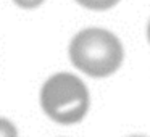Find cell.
I'll return each instance as SVG.
<instances>
[{"label":"cell","instance_id":"obj_1","mask_svg":"<svg viewBox=\"0 0 150 137\" xmlns=\"http://www.w3.org/2000/svg\"><path fill=\"white\" fill-rule=\"evenodd\" d=\"M123 47L111 32L98 28H89L76 34L69 44L73 65L92 78H105L120 68Z\"/></svg>","mask_w":150,"mask_h":137},{"label":"cell","instance_id":"obj_2","mask_svg":"<svg viewBox=\"0 0 150 137\" xmlns=\"http://www.w3.org/2000/svg\"><path fill=\"white\" fill-rule=\"evenodd\" d=\"M40 103L44 111L57 123H79L89 108L87 87L76 76L58 73L44 84L40 92Z\"/></svg>","mask_w":150,"mask_h":137},{"label":"cell","instance_id":"obj_3","mask_svg":"<svg viewBox=\"0 0 150 137\" xmlns=\"http://www.w3.org/2000/svg\"><path fill=\"white\" fill-rule=\"evenodd\" d=\"M76 2L91 10H108V8L115 7L120 0H76Z\"/></svg>","mask_w":150,"mask_h":137},{"label":"cell","instance_id":"obj_4","mask_svg":"<svg viewBox=\"0 0 150 137\" xmlns=\"http://www.w3.org/2000/svg\"><path fill=\"white\" fill-rule=\"evenodd\" d=\"M0 137H18L16 127L5 118H0Z\"/></svg>","mask_w":150,"mask_h":137},{"label":"cell","instance_id":"obj_5","mask_svg":"<svg viewBox=\"0 0 150 137\" xmlns=\"http://www.w3.org/2000/svg\"><path fill=\"white\" fill-rule=\"evenodd\" d=\"M13 2L21 8H36L42 4L44 0H13Z\"/></svg>","mask_w":150,"mask_h":137},{"label":"cell","instance_id":"obj_6","mask_svg":"<svg viewBox=\"0 0 150 137\" xmlns=\"http://www.w3.org/2000/svg\"><path fill=\"white\" fill-rule=\"evenodd\" d=\"M147 37H149V42H150V23H149V28H147Z\"/></svg>","mask_w":150,"mask_h":137},{"label":"cell","instance_id":"obj_7","mask_svg":"<svg viewBox=\"0 0 150 137\" xmlns=\"http://www.w3.org/2000/svg\"><path fill=\"white\" fill-rule=\"evenodd\" d=\"M132 137H144V136H132Z\"/></svg>","mask_w":150,"mask_h":137}]
</instances>
